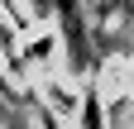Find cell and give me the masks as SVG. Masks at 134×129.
<instances>
[{
  "label": "cell",
  "mask_w": 134,
  "mask_h": 129,
  "mask_svg": "<svg viewBox=\"0 0 134 129\" xmlns=\"http://www.w3.org/2000/svg\"><path fill=\"white\" fill-rule=\"evenodd\" d=\"M34 19L38 24H53L58 38L67 48V67L77 77H91V29H86V5L81 0H29Z\"/></svg>",
  "instance_id": "cell-1"
},
{
  "label": "cell",
  "mask_w": 134,
  "mask_h": 129,
  "mask_svg": "<svg viewBox=\"0 0 134 129\" xmlns=\"http://www.w3.org/2000/svg\"><path fill=\"white\" fill-rule=\"evenodd\" d=\"M77 115H81V129H105V91H100V81L91 77L86 86H81V105H77Z\"/></svg>",
  "instance_id": "cell-2"
}]
</instances>
